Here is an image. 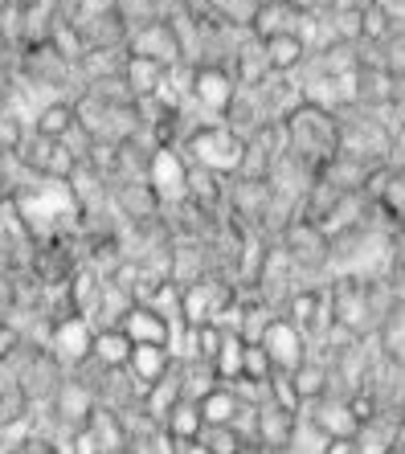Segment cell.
<instances>
[{
	"mask_svg": "<svg viewBox=\"0 0 405 454\" xmlns=\"http://www.w3.org/2000/svg\"><path fill=\"white\" fill-rule=\"evenodd\" d=\"M283 127H287V152L315 176L340 156V119L320 103H299Z\"/></svg>",
	"mask_w": 405,
	"mask_h": 454,
	"instance_id": "6da1fadb",
	"label": "cell"
},
{
	"mask_svg": "<svg viewBox=\"0 0 405 454\" xmlns=\"http://www.w3.org/2000/svg\"><path fill=\"white\" fill-rule=\"evenodd\" d=\"M245 144L250 139L238 136L230 123H205L184 139V156L197 168H209L217 176H238L245 164Z\"/></svg>",
	"mask_w": 405,
	"mask_h": 454,
	"instance_id": "7a4b0ae2",
	"label": "cell"
},
{
	"mask_svg": "<svg viewBox=\"0 0 405 454\" xmlns=\"http://www.w3.org/2000/svg\"><path fill=\"white\" fill-rule=\"evenodd\" d=\"M95 410H98L95 385H90L82 372H70V377L62 380V389L54 393V402L45 405L42 413H50V422H54V430L62 434V438H70V434L86 430V422H90Z\"/></svg>",
	"mask_w": 405,
	"mask_h": 454,
	"instance_id": "3957f363",
	"label": "cell"
},
{
	"mask_svg": "<svg viewBox=\"0 0 405 454\" xmlns=\"http://www.w3.org/2000/svg\"><path fill=\"white\" fill-rule=\"evenodd\" d=\"M278 246L287 250V258L295 262L299 275H315L323 266H331V238L308 217H295L291 225H283Z\"/></svg>",
	"mask_w": 405,
	"mask_h": 454,
	"instance_id": "277c9868",
	"label": "cell"
},
{
	"mask_svg": "<svg viewBox=\"0 0 405 454\" xmlns=\"http://www.w3.org/2000/svg\"><path fill=\"white\" fill-rule=\"evenodd\" d=\"M283 319H291L308 340H328L331 336V295L328 286H295L291 299L278 311Z\"/></svg>",
	"mask_w": 405,
	"mask_h": 454,
	"instance_id": "5b68a950",
	"label": "cell"
},
{
	"mask_svg": "<svg viewBox=\"0 0 405 454\" xmlns=\"http://www.w3.org/2000/svg\"><path fill=\"white\" fill-rule=\"evenodd\" d=\"M148 184L160 197V205H184L189 201V156L172 144H160L148 160Z\"/></svg>",
	"mask_w": 405,
	"mask_h": 454,
	"instance_id": "8992f818",
	"label": "cell"
},
{
	"mask_svg": "<svg viewBox=\"0 0 405 454\" xmlns=\"http://www.w3.org/2000/svg\"><path fill=\"white\" fill-rule=\"evenodd\" d=\"M95 332L98 328L86 316H62V319H54V332H50L45 348L54 352L70 372H78L86 360L95 356Z\"/></svg>",
	"mask_w": 405,
	"mask_h": 454,
	"instance_id": "52a82bcc",
	"label": "cell"
},
{
	"mask_svg": "<svg viewBox=\"0 0 405 454\" xmlns=\"http://www.w3.org/2000/svg\"><path fill=\"white\" fill-rule=\"evenodd\" d=\"M258 344L267 348L270 364H275L278 372H295L299 364H308V360H311V340L303 336L291 319H283V316L270 319V328L262 332V340H258Z\"/></svg>",
	"mask_w": 405,
	"mask_h": 454,
	"instance_id": "ba28073f",
	"label": "cell"
},
{
	"mask_svg": "<svg viewBox=\"0 0 405 454\" xmlns=\"http://www.w3.org/2000/svg\"><path fill=\"white\" fill-rule=\"evenodd\" d=\"M303 418H308L323 438H331V442H356L364 430L361 418L352 413L348 397H323V402H315V405H303Z\"/></svg>",
	"mask_w": 405,
	"mask_h": 454,
	"instance_id": "9c48e42d",
	"label": "cell"
},
{
	"mask_svg": "<svg viewBox=\"0 0 405 454\" xmlns=\"http://www.w3.org/2000/svg\"><path fill=\"white\" fill-rule=\"evenodd\" d=\"M299 418L303 413L299 410H287V405H258L254 413V446H262L267 454H283L291 446V438H295L299 430Z\"/></svg>",
	"mask_w": 405,
	"mask_h": 454,
	"instance_id": "30bf717a",
	"label": "cell"
},
{
	"mask_svg": "<svg viewBox=\"0 0 405 454\" xmlns=\"http://www.w3.org/2000/svg\"><path fill=\"white\" fill-rule=\"evenodd\" d=\"M33 413H37V405H33L29 389H25L17 369H12V360L0 364V434L25 430L33 422Z\"/></svg>",
	"mask_w": 405,
	"mask_h": 454,
	"instance_id": "8fae6325",
	"label": "cell"
},
{
	"mask_svg": "<svg viewBox=\"0 0 405 454\" xmlns=\"http://www.w3.org/2000/svg\"><path fill=\"white\" fill-rule=\"evenodd\" d=\"M123 332L131 336V344H156V348H176V340H181V332L172 328L152 303L131 307L128 319H123Z\"/></svg>",
	"mask_w": 405,
	"mask_h": 454,
	"instance_id": "7c38bea8",
	"label": "cell"
},
{
	"mask_svg": "<svg viewBox=\"0 0 405 454\" xmlns=\"http://www.w3.org/2000/svg\"><path fill=\"white\" fill-rule=\"evenodd\" d=\"M369 192H373V205L385 222L405 230V168H377Z\"/></svg>",
	"mask_w": 405,
	"mask_h": 454,
	"instance_id": "4fadbf2b",
	"label": "cell"
},
{
	"mask_svg": "<svg viewBox=\"0 0 405 454\" xmlns=\"http://www.w3.org/2000/svg\"><path fill=\"white\" fill-rule=\"evenodd\" d=\"M86 430L95 434V442H98V450H103V454H128L131 426H128V418H123L115 405H103V402H98V410L90 413Z\"/></svg>",
	"mask_w": 405,
	"mask_h": 454,
	"instance_id": "5bb4252c",
	"label": "cell"
},
{
	"mask_svg": "<svg viewBox=\"0 0 405 454\" xmlns=\"http://www.w3.org/2000/svg\"><path fill=\"white\" fill-rule=\"evenodd\" d=\"M172 364H176V352H172V348H156V344H136V352H131V360H128V372L136 377L139 389L148 393L152 385H160V380L168 377Z\"/></svg>",
	"mask_w": 405,
	"mask_h": 454,
	"instance_id": "9a60e30c",
	"label": "cell"
},
{
	"mask_svg": "<svg viewBox=\"0 0 405 454\" xmlns=\"http://www.w3.org/2000/svg\"><path fill=\"white\" fill-rule=\"evenodd\" d=\"M192 98H197L205 111L222 115V111L234 106V78L225 74V70H217V66H205V70L192 74Z\"/></svg>",
	"mask_w": 405,
	"mask_h": 454,
	"instance_id": "2e32d148",
	"label": "cell"
},
{
	"mask_svg": "<svg viewBox=\"0 0 405 454\" xmlns=\"http://www.w3.org/2000/svg\"><path fill=\"white\" fill-rule=\"evenodd\" d=\"M176 53H181V42H176L172 25H160V21H152L148 29L131 42V58H152V62H160V66H172Z\"/></svg>",
	"mask_w": 405,
	"mask_h": 454,
	"instance_id": "e0dca14e",
	"label": "cell"
},
{
	"mask_svg": "<svg viewBox=\"0 0 405 454\" xmlns=\"http://www.w3.org/2000/svg\"><path fill=\"white\" fill-rule=\"evenodd\" d=\"M291 380H295V393L303 405H315V402H323V397H331V364L320 356H311L308 364H299V369L291 372Z\"/></svg>",
	"mask_w": 405,
	"mask_h": 454,
	"instance_id": "ac0fdd59",
	"label": "cell"
},
{
	"mask_svg": "<svg viewBox=\"0 0 405 454\" xmlns=\"http://www.w3.org/2000/svg\"><path fill=\"white\" fill-rule=\"evenodd\" d=\"M245 402L238 397L234 385H214V389L201 397V413H205V426H234L242 418Z\"/></svg>",
	"mask_w": 405,
	"mask_h": 454,
	"instance_id": "d6986e66",
	"label": "cell"
},
{
	"mask_svg": "<svg viewBox=\"0 0 405 454\" xmlns=\"http://www.w3.org/2000/svg\"><path fill=\"white\" fill-rule=\"evenodd\" d=\"M164 430L176 438V442H192V438H201L205 434V413H201V402H192V397H181V402L172 405L164 413Z\"/></svg>",
	"mask_w": 405,
	"mask_h": 454,
	"instance_id": "ffe728a7",
	"label": "cell"
},
{
	"mask_svg": "<svg viewBox=\"0 0 405 454\" xmlns=\"http://www.w3.org/2000/svg\"><path fill=\"white\" fill-rule=\"evenodd\" d=\"M131 352H136V344H131V336L123 328H98L95 332V356L103 369H128Z\"/></svg>",
	"mask_w": 405,
	"mask_h": 454,
	"instance_id": "44dd1931",
	"label": "cell"
},
{
	"mask_svg": "<svg viewBox=\"0 0 405 454\" xmlns=\"http://www.w3.org/2000/svg\"><path fill=\"white\" fill-rule=\"evenodd\" d=\"M377 336H381L385 360L405 372V299H397V303L389 307V316H385V324L377 328Z\"/></svg>",
	"mask_w": 405,
	"mask_h": 454,
	"instance_id": "7402d4cb",
	"label": "cell"
},
{
	"mask_svg": "<svg viewBox=\"0 0 405 454\" xmlns=\"http://www.w3.org/2000/svg\"><path fill=\"white\" fill-rule=\"evenodd\" d=\"M78 127V106L74 103H50L37 115V123H33V131L45 139H70V131Z\"/></svg>",
	"mask_w": 405,
	"mask_h": 454,
	"instance_id": "603a6c76",
	"label": "cell"
},
{
	"mask_svg": "<svg viewBox=\"0 0 405 454\" xmlns=\"http://www.w3.org/2000/svg\"><path fill=\"white\" fill-rule=\"evenodd\" d=\"M242 369H245V340L238 336V332H225L222 352L214 356L217 380H222V385H234V380H242Z\"/></svg>",
	"mask_w": 405,
	"mask_h": 454,
	"instance_id": "cb8c5ba5",
	"label": "cell"
},
{
	"mask_svg": "<svg viewBox=\"0 0 405 454\" xmlns=\"http://www.w3.org/2000/svg\"><path fill=\"white\" fill-rule=\"evenodd\" d=\"M128 454H176V438H172L160 422H152V426H144V430H131Z\"/></svg>",
	"mask_w": 405,
	"mask_h": 454,
	"instance_id": "d4e9b609",
	"label": "cell"
},
{
	"mask_svg": "<svg viewBox=\"0 0 405 454\" xmlns=\"http://www.w3.org/2000/svg\"><path fill=\"white\" fill-rule=\"evenodd\" d=\"M267 58H270V66L275 70H291V66L303 58V42H299L291 29H283V33H267Z\"/></svg>",
	"mask_w": 405,
	"mask_h": 454,
	"instance_id": "484cf974",
	"label": "cell"
},
{
	"mask_svg": "<svg viewBox=\"0 0 405 454\" xmlns=\"http://www.w3.org/2000/svg\"><path fill=\"white\" fill-rule=\"evenodd\" d=\"M0 454H66V438L58 442L50 430H29V434H17Z\"/></svg>",
	"mask_w": 405,
	"mask_h": 454,
	"instance_id": "4316f807",
	"label": "cell"
},
{
	"mask_svg": "<svg viewBox=\"0 0 405 454\" xmlns=\"http://www.w3.org/2000/svg\"><path fill=\"white\" fill-rule=\"evenodd\" d=\"M201 442L214 454H245L250 450V442H245V434L238 430V426H205Z\"/></svg>",
	"mask_w": 405,
	"mask_h": 454,
	"instance_id": "83f0119b",
	"label": "cell"
},
{
	"mask_svg": "<svg viewBox=\"0 0 405 454\" xmlns=\"http://www.w3.org/2000/svg\"><path fill=\"white\" fill-rule=\"evenodd\" d=\"M270 377H275V364H270L267 348H262V344H245V369H242V380L267 385Z\"/></svg>",
	"mask_w": 405,
	"mask_h": 454,
	"instance_id": "f1b7e54d",
	"label": "cell"
},
{
	"mask_svg": "<svg viewBox=\"0 0 405 454\" xmlns=\"http://www.w3.org/2000/svg\"><path fill=\"white\" fill-rule=\"evenodd\" d=\"M267 402L275 405H287V410H299L303 413V402H299V393H295V380H291V372H278L267 380Z\"/></svg>",
	"mask_w": 405,
	"mask_h": 454,
	"instance_id": "f546056e",
	"label": "cell"
},
{
	"mask_svg": "<svg viewBox=\"0 0 405 454\" xmlns=\"http://www.w3.org/2000/svg\"><path fill=\"white\" fill-rule=\"evenodd\" d=\"M25 348V332L12 324V319H0V364L17 360V352Z\"/></svg>",
	"mask_w": 405,
	"mask_h": 454,
	"instance_id": "4dcf8cb0",
	"label": "cell"
},
{
	"mask_svg": "<svg viewBox=\"0 0 405 454\" xmlns=\"http://www.w3.org/2000/svg\"><path fill=\"white\" fill-rule=\"evenodd\" d=\"M66 454H103V450H98L95 434H90V430H78V434H70V438H66Z\"/></svg>",
	"mask_w": 405,
	"mask_h": 454,
	"instance_id": "1f68e13d",
	"label": "cell"
},
{
	"mask_svg": "<svg viewBox=\"0 0 405 454\" xmlns=\"http://www.w3.org/2000/svg\"><path fill=\"white\" fill-rule=\"evenodd\" d=\"M361 21H364L361 29L369 33V37H381V33H385V25H381V21H385V12H381V9H369V12L361 17Z\"/></svg>",
	"mask_w": 405,
	"mask_h": 454,
	"instance_id": "d6a6232c",
	"label": "cell"
},
{
	"mask_svg": "<svg viewBox=\"0 0 405 454\" xmlns=\"http://www.w3.org/2000/svg\"><path fill=\"white\" fill-rule=\"evenodd\" d=\"M176 454H214L201 438H192V442H176Z\"/></svg>",
	"mask_w": 405,
	"mask_h": 454,
	"instance_id": "836d02e7",
	"label": "cell"
},
{
	"mask_svg": "<svg viewBox=\"0 0 405 454\" xmlns=\"http://www.w3.org/2000/svg\"><path fill=\"white\" fill-rule=\"evenodd\" d=\"M4 201H9V192H4V184H0V205H4Z\"/></svg>",
	"mask_w": 405,
	"mask_h": 454,
	"instance_id": "e575fe53",
	"label": "cell"
}]
</instances>
